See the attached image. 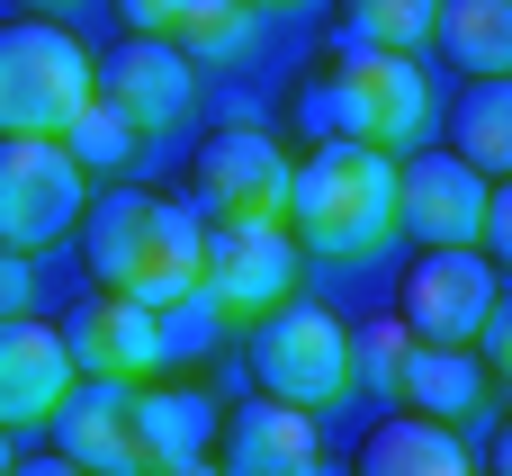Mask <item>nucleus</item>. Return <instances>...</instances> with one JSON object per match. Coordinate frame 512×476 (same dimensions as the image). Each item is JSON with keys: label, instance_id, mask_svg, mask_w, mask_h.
I'll return each mask as SVG.
<instances>
[{"label": "nucleus", "instance_id": "2eb2a0df", "mask_svg": "<svg viewBox=\"0 0 512 476\" xmlns=\"http://www.w3.org/2000/svg\"><path fill=\"white\" fill-rule=\"evenodd\" d=\"M315 468H324V441H315V414L306 405L252 396L225 423V476H315Z\"/></svg>", "mask_w": 512, "mask_h": 476}, {"label": "nucleus", "instance_id": "f8f14e48", "mask_svg": "<svg viewBox=\"0 0 512 476\" xmlns=\"http://www.w3.org/2000/svg\"><path fill=\"white\" fill-rule=\"evenodd\" d=\"M99 99L153 144V135H171V126L189 117V99H198V63H189L171 36H126V45L99 63Z\"/></svg>", "mask_w": 512, "mask_h": 476}, {"label": "nucleus", "instance_id": "39448f33", "mask_svg": "<svg viewBox=\"0 0 512 476\" xmlns=\"http://www.w3.org/2000/svg\"><path fill=\"white\" fill-rule=\"evenodd\" d=\"M252 387L279 396V405H306V414L342 405L351 396V333H342V315L315 306V297L270 306L252 324Z\"/></svg>", "mask_w": 512, "mask_h": 476}, {"label": "nucleus", "instance_id": "aec40b11", "mask_svg": "<svg viewBox=\"0 0 512 476\" xmlns=\"http://www.w3.org/2000/svg\"><path fill=\"white\" fill-rule=\"evenodd\" d=\"M450 153L486 180H512V81H468L450 108Z\"/></svg>", "mask_w": 512, "mask_h": 476}, {"label": "nucleus", "instance_id": "f257e3e1", "mask_svg": "<svg viewBox=\"0 0 512 476\" xmlns=\"http://www.w3.org/2000/svg\"><path fill=\"white\" fill-rule=\"evenodd\" d=\"M81 261L99 288L171 315L198 297V270H207V216L189 198H162V189H108L90 216H81Z\"/></svg>", "mask_w": 512, "mask_h": 476}, {"label": "nucleus", "instance_id": "393cba45", "mask_svg": "<svg viewBox=\"0 0 512 476\" xmlns=\"http://www.w3.org/2000/svg\"><path fill=\"white\" fill-rule=\"evenodd\" d=\"M9 315H36V252H9L0 243V324Z\"/></svg>", "mask_w": 512, "mask_h": 476}, {"label": "nucleus", "instance_id": "c756f323", "mask_svg": "<svg viewBox=\"0 0 512 476\" xmlns=\"http://www.w3.org/2000/svg\"><path fill=\"white\" fill-rule=\"evenodd\" d=\"M162 476H225L216 459H189V468H162Z\"/></svg>", "mask_w": 512, "mask_h": 476}, {"label": "nucleus", "instance_id": "dca6fc26", "mask_svg": "<svg viewBox=\"0 0 512 476\" xmlns=\"http://www.w3.org/2000/svg\"><path fill=\"white\" fill-rule=\"evenodd\" d=\"M351 476H477V459H468L459 423H441V414H396V423L369 432V450H360Z\"/></svg>", "mask_w": 512, "mask_h": 476}, {"label": "nucleus", "instance_id": "1a4fd4ad", "mask_svg": "<svg viewBox=\"0 0 512 476\" xmlns=\"http://www.w3.org/2000/svg\"><path fill=\"white\" fill-rule=\"evenodd\" d=\"M504 270L477 252V243H432L414 270H405V333L414 342H459V351H477V333H486V315H495V288Z\"/></svg>", "mask_w": 512, "mask_h": 476}, {"label": "nucleus", "instance_id": "7c9ffc66", "mask_svg": "<svg viewBox=\"0 0 512 476\" xmlns=\"http://www.w3.org/2000/svg\"><path fill=\"white\" fill-rule=\"evenodd\" d=\"M495 476H512V432H504V441H495Z\"/></svg>", "mask_w": 512, "mask_h": 476}, {"label": "nucleus", "instance_id": "0eeeda50", "mask_svg": "<svg viewBox=\"0 0 512 476\" xmlns=\"http://www.w3.org/2000/svg\"><path fill=\"white\" fill-rule=\"evenodd\" d=\"M288 189H297V162L261 126H216L189 162V207L207 225H288Z\"/></svg>", "mask_w": 512, "mask_h": 476}, {"label": "nucleus", "instance_id": "4468645a", "mask_svg": "<svg viewBox=\"0 0 512 476\" xmlns=\"http://www.w3.org/2000/svg\"><path fill=\"white\" fill-rule=\"evenodd\" d=\"M72 378H81V369H72V342H63L54 324H36V315H9V324H0V423H9V432L45 423Z\"/></svg>", "mask_w": 512, "mask_h": 476}, {"label": "nucleus", "instance_id": "4be33fe9", "mask_svg": "<svg viewBox=\"0 0 512 476\" xmlns=\"http://www.w3.org/2000/svg\"><path fill=\"white\" fill-rule=\"evenodd\" d=\"M252 0H189L180 9V27H171V45L189 54V63H207V54H243L252 45Z\"/></svg>", "mask_w": 512, "mask_h": 476}, {"label": "nucleus", "instance_id": "b1692460", "mask_svg": "<svg viewBox=\"0 0 512 476\" xmlns=\"http://www.w3.org/2000/svg\"><path fill=\"white\" fill-rule=\"evenodd\" d=\"M405 351H414V333H405V324H369V333H351V387L369 378L378 396H396V369H405Z\"/></svg>", "mask_w": 512, "mask_h": 476}, {"label": "nucleus", "instance_id": "a211bd4d", "mask_svg": "<svg viewBox=\"0 0 512 476\" xmlns=\"http://www.w3.org/2000/svg\"><path fill=\"white\" fill-rule=\"evenodd\" d=\"M432 36L468 81H512V0H441Z\"/></svg>", "mask_w": 512, "mask_h": 476}, {"label": "nucleus", "instance_id": "a878e982", "mask_svg": "<svg viewBox=\"0 0 512 476\" xmlns=\"http://www.w3.org/2000/svg\"><path fill=\"white\" fill-rule=\"evenodd\" d=\"M477 252H486L495 270H512V180L486 189V234H477Z\"/></svg>", "mask_w": 512, "mask_h": 476}, {"label": "nucleus", "instance_id": "bb28decb", "mask_svg": "<svg viewBox=\"0 0 512 476\" xmlns=\"http://www.w3.org/2000/svg\"><path fill=\"white\" fill-rule=\"evenodd\" d=\"M477 360H486V378L512 387V297H495V315H486V333H477Z\"/></svg>", "mask_w": 512, "mask_h": 476}, {"label": "nucleus", "instance_id": "cd10ccee", "mask_svg": "<svg viewBox=\"0 0 512 476\" xmlns=\"http://www.w3.org/2000/svg\"><path fill=\"white\" fill-rule=\"evenodd\" d=\"M117 9H126V27H135V36H171L189 0H117Z\"/></svg>", "mask_w": 512, "mask_h": 476}, {"label": "nucleus", "instance_id": "9b49d317", "mask_svg": "<svg viewBox=\"0 0 512 476\" xmlns=\"http://www.w3.org/2000/svg\"><path fill=\"white\" fill-rule=\"evenodd\" d=\"M486 171H468L459 153H405L396 162V234H414L423 252L432 243H477L486 234Z\"/></svg>", "mask_w": 512, "mask_h": 476}, {"label": "nucleus", "instance_id": "6ab92c4d", "mask_svg": "<svg viewBox=\"0 0 512 476\" xmlns=\"http://www.w3.org/2000/svg\"><path fill=\"white\" fill-rule=\"evenodd\" d=\"M216 432H225V423H216V405H207L198 387H144V476L207 459Z\"/></svg>", "mask_w": 512, "mask_h": 476}, {"label": "nucleus", "instance_id": "f03ea898", "mask_svg": "<svg viewBox=\"0 0 512 476\" xmlns=\"http://www.w3.org/2000/svg\"><path fill=\"white\" fill-rule=\"evenodd\" d=\"M288 234H297V252H315V261H378V252L396 243V153L351 144V135H324V144L297 162Z\"/></svg>", "mask_w": 512, "mask_h": 476}, {"label": "nucleus", "instance_id": "412c9836", "mask_svg": "<svg viewBox=\"0 0 512 476\" xmlns=\"http://www.w3.org/2000/svg\"><path fill=\"white\" fill-rule=\"evenodd\" d=\"M342 36H360V45H387V54H414V45H432V18H441V0H342Z\"/></svg>", "mask_w": 512, "mask_h": 476}, {"label": "nucleus", "instance_id": "423d86ee", "mask_svg": "<svg viewBox=\"0 0 512 476\" xmlns=\"http://www.w3.org/2000/svg\"><path fill=\"white\" fill-rule=\"evenodd\" d=\"M81 216H90V171L72 162L63 135H0V243L45 252L81 234Z\"/></svg>", "mask_w": 512, "mask_h": 476}, {"label": "nucleus", "instance_id": "f3484780", "mask_svg": "<svg viewBox=\"0 0 512 476\" xmlns=\"http://www.w3.org/2000/svg\"><path fill=\"white\" fill-rule=\"evenodd\" d=\"M396 396L405 414H441V423H468L486 405V360L459 351V342H414L405 369H396Z\"/></svg>", "mask_w": 512, "mask_h": 476}, {"label": "nucleus", "instance_id": "5701e85b", "mask_svg": "<svg viewBox=\"0 0 512 476\" xmlns=\"http://www.w3.org/2000/svg\"><path fill=\"white\" fill-rule=\"evenodd\" d=\"M63 144H72V162H81V171H126L144 135H135V126H126L108 99H90V108L72 117V135H63Z\"/></svg>", "mask_w": 512, "mask_h": 476}, {"label": "nucleus", "instance_id": "9d476101", "mask_svg": "<svg viewBox=\"0 0 512 476\" xmlns=\"http://www.w3.org/2000/svg\"><path fill=\"white\" fill-rule=\"evenodd\" d=\"M54 450L90 476H144V387L135 378H72L45 414Z\"/></svg>", "mask_w": 512, "mask_h": 476}, {"label": "nucleus", "instance_id": "473e14b6", "mask_svg": "<svg viewBox=\"0 0 512 476\" xmlns=\"http://www.w3.org/2000/svg\"><path fill=\"white\" fill-rule=\"evenodd\" d=\"M9 468H18V459H9V423H0V476H9Z\"/></svg>", "mask_w": 512, "mask_h": 476}, {"label": "nucleus", "instance_id": "c85d7f7f", "mask_svg": "<svg viewBox=\"0 0 512 476\" xmlns=\"http://www.w3.org/2000/svg\"><path fill=\"white\" fill-rule=\"evenodd\" d=\"M9 476H90V468H72V459L54 450V459H27V468H9Z\"/></svg>", "mask_w": 512, "mask_h": 476}, {"label": "nucleus", "instance_id": "6e6552de", "mask_svg": "<svg viewBox=\"0 0 512 476\" xmlns=\"http://www.w3.org/2000/svg\"><path fill=\"white\" fill-rule=\"evenodd\" d=\"M297 297V234L288 225H207V270H198V306L225 333H252L270 306Z\"/></svg>", "mask_w": 512, "mask_h": 476}, {"label": "nucleus", "instance_id": "20e7f679", "mask_svg": "<svg viewBox=\"0 0 512 476\" xmlns=\"http://www.w3.org/2000/svg\"><path fill=\"white\" fill-rule=\"evenodd\" d=\"M99 99V54L54 18L0 27V135H72V117Z\"/></svg>", "mask_w": 512, "mask_h": 476}, {"label": "nucleus", "instance_id": "7ed1b4c3", "mask_svg": "<svg viewBox=\"0 0 512 476\" xmlns=\"http://www.w3.org/2000/svg\"><path fill=\"white\" fill-rule=\"evenodd\" d=\"M306 117H315L324 135H351V144L396 153V144H414V135L432 126V81L414 72V54H387V45L342 36L333 72L306 90Z\"/></svg>", "mask_w": 512, "mask_h": 476}, {"label": "nucleus", "instance_id": "2f4dec72", "mask_svg": "<svg viewBox=\"0 0 512 476\" xmlns=\"http://www.w3.org/2000/svg\"><path fill=\"white\" fill-rule=\"evenodd\" d=\"M252 9H261V18H270V9H306V0H252Z\"/></svg>", "mask_w": 512, "mask_h": 476}, {"label": "nucleus", "instance_id": "ddd939ff", "mask_svg": "<svg viewBox=\"0 0 512 476\" xmlns=\"http://www.w3.org/2000/svg\"><path fill=\"white\" fill-rule=\"evenodd\" d=\"M63 342H72V369H81V378H135V387H153V378L171 369L162 315L135 306V297H117V288L81 297V315L63 324Z\"/></svg>", "mask_w": 512, "mask_h": 476}]
</instances>
